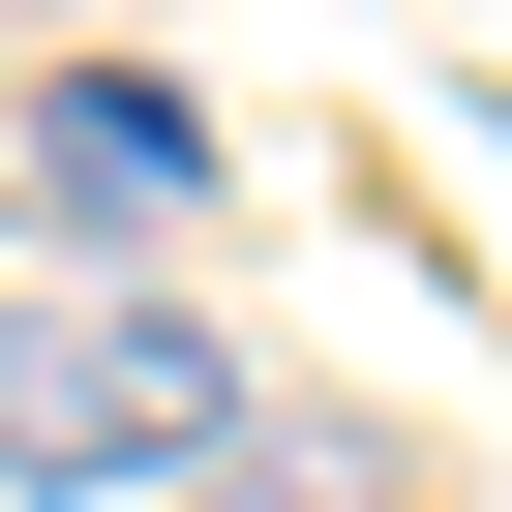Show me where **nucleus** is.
I'll use <instances>...</instances> for the list:
<instances>
[{
	"mask_svg": "<svg viewBox=\"0 0 512 512\" xmlns=\"http://www.w3.org/2000/svg\"><path fill=\"white\" fill-rule=\"evenodd\" d=\"M0 31H31V0H0Z\"/></svg>",
	"mask_w": 512,
	"mask_h": 512,
	"instance_id": "20e7f679",
	"label": "nucleus"
},
{
	"mask_svg": "<svg viewBox=\"0 0 512 512\" xmlns=\"http://www.w3.org/2000/svg\"><path fill=\"white\" fill-rule=\"evenodd\" d=\"M241 452V332L181 272H31L0 302V482L31 512H121V482H211Z\"/></svg>",
	"mask_w": 512,
	"mask_h": 512,
	"instance_id": "f257e3e1",
	"label": "nucleus"
},
{
	"mask_svg": "<svg viewBox=\"0 0 512 512\" xmlns=\"http://www.w3.org/2000/svg\"><path fill=\"white\" fill-rule=\"evenodd\" d=\"M181 512H392V452H332V422H241V452H211Z\"/></svg>",
	"mask_w": 512,
	"mask_h": 512,
	"instance_id": "7ed1b4c3",
	"label": "nucleus"
},
{
	"mask_svg": "<svg viewBox=\"0 0 512 512\" xmlns=\"http://www.w3.org/2000/svg\"><path fill=\"white\" fill-rule=\"evenodd\" d=\"M31 211L61 241H211V91L181 61H31Z\"/></svg>",
	"mask_w": 512,
	"mask_h": 512,
	"instance_id": "f03ea898",
	"label": "nucleus"
}]
</instances>
